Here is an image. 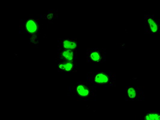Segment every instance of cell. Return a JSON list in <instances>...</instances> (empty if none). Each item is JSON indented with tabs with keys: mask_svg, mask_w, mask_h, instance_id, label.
I'll return each mask as SVG.
<instances>
[{
	"mask_svg": "<svg viewBox=\"0 0 160 120\" xmlns=\"http://www.w3.org/2000/svg\"><path fill=\"white\" fill-rule=\"evenodd\" d=\"M116 79V74L112 72H88L86 75V81L96 87H112Z\"/></svg>",
	"mask_w": 160,
	"mask_h": 120,
	"instance_id": "cell-2",
	"label": "cell"
},
{
	"mask_svg": "<svg viewBox=\"0 0 160 120\" xmlns=\"http://www.w3.org/2000/svg\"><path fill=\"white\" fill-rule=\"evenodd\" d=\"M145 119L147 120H160V113L157 112H148L145 115Z\"/></svg>",
	"mask_w": 160,
	"mask_h": 120,
	"instance_id": "cell-10",
	"label": "cell"
},
{
	"mask_svg": "<svg viewBox=\"0 0 160 120\" xmlns=\"http://www.w3.org/2000/svg\"><path fill=\"white\" fill-rule=\"evenodd\" d=\"M86 60L88 63H99L106 61L107 52L103 48H88L86 49Z\"/></svg>",
	"mask_w": 160,
	"mask_h": 120,
	"instance_id": "cell-3",
	"label": "cell"
},
{
	"mask_svg": "<svg viewBox=\"0 0 160 120\" xmlns=\"http://www.w3.org/2000/svg\"><path fill=\"white\" fill-rule=\"evenodd\" d=\"M72 96L80 100L88 101L96 97V87L88 81L78 82L69 89Z\"/></svg>",
	"mask_w": 160,
	"mask_h": 120,
	"instance_id": "cell-1",
	"label": "cell"
},
{
	"mask_svg": "<svg viewBox=\"0 0 160 120\" xmlns=\"http://www.w3.org/2000/svg\"><path fill=\"white\" fill-rule=\"evenodd\" d=\"M77 56L76 50L62 49L58 50L57 60L58 63L66 61L77 62Z\"/></svg>",
	"mask_w": 160,
	"mask_h": 120,
	"instance_id": "cell-4",
	"label": "cell"
},
{
	"mask_svg": "<svg viewBox=\"0 0 160 120\" xmlns=\"http://www.w3.org/2000/svg\"><path fill=\"white\" fill-rule=\"evenodd\" d=\"M126 97L130 100L140 101L144 99V93L140 88L130 87L126 89Z\"/></svg>",
	"mask_w": 160,
	"mask_h": 120,
	"instance_id": "cell-5",
	"label": "cell"
},
{
	"mask_svg": "<svg viewBox=\"0 0 160 120\" xmlns=\"http://www.w3.org/2000/svg\"><path fill=\"white\" fill-rule=\"evenodd\" d=\"M58 50L71 49L76 50L77 47V41L74 39H64L58 41Z\"/></svg>",
	"mask_w": 160,
	"mask_h": 120,
	"instance_id": "cell-6",
	"label": "cell"
},
{
	"mask_svg": "<svg viewBox=\"0 0 160 120\" xmlns=\"http://www.w3.org/2000/svg\"><path fill=\"white\" fill-rule=\"evenodd\" d=\"M25 27H26L27 31L30 34H33V33L36 32V31L38 30L37 25L32 19H29L27 21Z\"/></svg>",
	"mask_w": 160,
	"mask_h": 120,
	"instance_id": "cell-9",
	"label": "cell"
},
{
	"mask_svg": "<svg viewBox=\"0 0 160 120\" xmlns=\"http://www.w3.org/2000/svg\"><path fill=\"white\" fill-rule=\"evenodd\" d=\"M77 70V62L66 61L59 62L57 64V70L58 72H73Z\"/></svg>",
	"mask_w": 160,
	"mask_h": 120,
	"instance_id": "cell-8",
	"label": "cell"
},
{
	"mask_svg": "<svg viewBox=\"0 0 160 120\" xmlns=\"http://www.w3.org/2000/svg\"><path fill=\"white\" fill-rule=\"evenodd\" d=\"M146 26L147 27V31L152 34L157 33L158 31L159 25L157 20L151 15H148L144 17Z\"/></svg>",
	"mask_w": 160,
	"mask_h": 120,
	"instance_id": "cell-7",
	"label": "cell"
}]
</instances>
